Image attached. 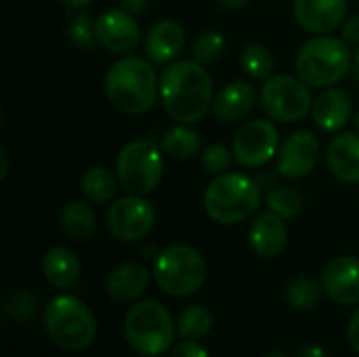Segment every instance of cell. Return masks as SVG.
Wrapping results in <instances>:
<instances>
[{
  "label": "cell",
  "instance_id": "cell-23",
  "mask_svg": "<svg viewBox=\"0 0 359 357\" xmlns=\"http://www.w3.org/2000/svg\"><path fill=\"white\" fill-rule=\"evenodd\" d=\"M61 229L74 242H86L95 236L97 215L84 200H72L61 210Z\"/></svg>",
  "mask_w": 359,
  "mask_h": 357
},
{
  "label": "cell",
  "instance_id": "cell-38",
  "mask_svg": "<svg viewBox=\"0 0 359 357\" xmlns=\"http://www.w3.org/2000/svg\"><path fill=\"white\" fill-rule=\"evenodd\" d=\"M299 357H328V353H326L324 347H320V345H307V347L301 349Z\"/></svg>",
  "mask_w": 359,
  "mask_h": 357
},
{
  "label": "cell",
  "instance_id": "cell-12",
  "mask_svg": "<svg viewBox=\"0 0 359 357\" xmlns=\"http://www.w3.org/2000/svg\"><path fill=\"white\" fill-rule=\"evenodd\" d=\"M97 42L111 55H133L141 44V27L124 8H109L97 17Z\"/></svg>",
  "mask_w": 359,
  "mask_h": 357
},
{
  "label": "cell",
  "instance_id": "cell-17",
  "mask_svg": "<svg viewBox=\"0 0 359 357\" xmlns=\"http://www.w3.org/2000/svg\"><path fill=\"white\" fill-rule=\"evenodd\" d=\"M248 242L250 248L263 257V259H273L278 257L286 244H288V227H286V219H282L276 213H265L261 217H257L250 225L248 231Z\"/></svg>",
  "mask_w": 359,
  "mask_h": 357
},
{
  "label": "cell",
  "instance_id": "cell-30",
  "mask_svg": "<svg viewBox=\"0 0 359 357\" xmlns=\"http://www.w3.org/2000/svg\"><path fill=\"white\" fill-rule=\"evenodd\" d=\"M67 38L78 48H90L97 42V19L90 13H78L67 23Z\"/></svg>",
  "mask_w": 359,
  "mask_h": 357
},
{
  "label": "cell",
  "instance_id": "cell-20",
  "mask_svg": "<svg viewBox=\"0 0 359 357\" xmlns=\"http://www.w3.org/2000/svg\"><path fill=\"white\" fill-rule=\"evenodd\" d=\"M313 122L324 133H339L351 120V99L341 88H324L313 101Z\"/></svg>",
  "mask_w": 359,
  "mask_h": 357
},
{
  "label": "cell",
  "instance_id": "cell-13",
  "mask_svg": "<svg viewBox=\"0 0 359 357\" xmlns=\"http://www.w3.org/2000/svg\"><path fill=\"white\" fill-rule=\"evenodd\" d=\"M320 160V141L309 130H297L286 137L278 151V173L286 179H303L316 170Z\"/></svg>",
  "mask_w": 359,
  "mask_h": 357
},
{
  "label": "cell",
  "instance_id": "cell-8",
  "mask_svg": "<svg viewBox=\"0 0 359 357\" xmlns=\"http://www.w3.org/2000/svg\"><path fill=\"white\" fill-rule=\"evenodd\" d=\"M164 175V151L151 139L126 143L116 156V177L130 196L151 194Z\"/></svg>",
  "mask_w": 359,
  "mask_h": 357
},
{
  "label": "cell",
  "instance_id": "cell-29",
  "mask_svg": "<svg viewBox=\"0 0 359 357\" xmlns=\"http://www.w3.org/2000/svg\"><path fill=\"white\" fill-rule=\"evenodd\" d=\"M267 206L282 219H294L303 210V196L292 187H273L267 194Z\"/></svg>",
  "mask_w": 359,
  "mask_h": 357
},
{
  "label": "cell",
  "instance_id": "cell-26",
  "mask_svg": "<svg viewBox=\"0 0 359 357\" xmlns=\"http://www.w3.org/2000/svg\"><path fill=\"white\" fill-rule=\"evenodd\" d=\"M324 288L322 284H318L313 278L309 276H301V278H294L288 286H286V301L292 309H299V311H309L313 309L318 303H320V297H322Z\"/></svg>",
  "mask_w": 359,
  "mask_h": 357
},
{
  "label": "cell",
  "instance_id": "cell-44",
  "mask_svg": "<svg viewBox=\"0 0 359 357\" xmlns=\"http://www.w3.org/2000/svg\"><path fill=\"white\" fill-rule=\"evenodd\" d=\"M355 128H358V133H359V112L355 114Z\"/></svg>",
  "mask_w": 359,
  "mask_h": 357
},
{
  "label": "cell",
  "instance_id": "cell-24",
  "mask_svg": "<svg viewBox=\"0 0 359 357\" xmlns=\"http://www.w3.org/2000/svg\"><path fill=\"white\" fill-rule=\"evenodd\" d=\"M118 177L107 170L105 166H93L84 173L82 181H80V189L84 194V198L88 202L95 204H107L114 200L116 191H118Z\"/></svg>",
  "mask_w": 359,
  "mask_h": 357
},
{
  "label": "cell",
  "instance_id": "cell-42",
  "mask_svg": "<svg viewBox=\"0 0 359 357\" xmlns=\"http://www.w3.org/2000/svg\"><path fill=\"white\" fill-rule=\"evenodd\" d=\"M267 357H288V356H284L282 351H271V353H269Z\"/></svg>",
  "mask_w": 359,
  "mask_h": 357
},
{
  "label": "cell",
  "instance_id": "cell-15",
  "mask_svg": "<svg viewBox=\"0 0 359 357\" xmlns=\"http://www.w3.org/2000/svg\"><path fill=\"white\" fill-rule=\"evenodd\" d=\"M322 288L328 299L339 305L359 303V259L358 257H337L322 271Z\"/></svg>",
  "mask_w": 359,
  "mask_h": 357
},
{
  "label": "cell",
  "instance_id": "cell-21",
  "mask_svg": "<svg viewBox=\"0 0 359 357\" xmlns=\"http://www.w3.org/2000/svg\"><path fill=\"white\" fill-rule=\"evenodd\" d=\"M255 107V90L248 82L236 80L225 84L212 101V112L223 122H236L246 118Z\"/></svg>",
  "mask_w": 359,
  "mask_h": 357
},
{
  "label": "cell",
  "instance_id": "cell-27",
  "mask_svg": "<svg viewBox=\"0 0 359 357\" xmlns=\"http://www.w3.org/2000/svg\"><path fill=\"white\" fill-rule=\"evenodd\" d=\"M212 314L202 307V305H191L187 309H183V314L179 316L177 322V335L181 339H191V341H200L204 339L210 328H212Z\"/></svg>",
  "mask_w": 359,
  "mask_h": 357
},
{
  "label": "cell",
  "instance_id": "cell-19",
  "mask_svg": "<svg viewBox=\"0 0 359 357\" xmlns=\"http://www.w3.org/2000/svg\"><path fill=\"white\" fill-rule=\"evenodd\" d=\"M326 164L332 177L343 183H359V135L341 133L326 149Z\"/></svg>",
  "mask_w": 359,
  "mask_h": 357
},
{
  "label": "cell",
  "instance_id": "cell-41",
  "mask_svg": "<svg viewBox=\"0 0 359 357\" xmlns=\"http://www.w3.org/2000/svg\"><path fill=\"white\" fill-rule=\"evenodd\" d=\"M61 4H65V6H69V8H82L84 4H88L90 0H59Z\"/></svg>",
  "mask_w": 359,
  "mask_h": 357
},
{
  "label": "cell",
  "instance_id": "cell-31",
  "mask_svg": "<svg viewBox=\"0 0 359 357\" xmlns=\"http://www.w3.org/2000/svg\"><path fill=\"white\" fill-rule=\"evenodd\" d=\"M194 59L202 65H210L221 59L225 53V38L221 32H204L196 38L194 42Z\"/></svg>",
  "mask_w": 359,
  "mask_h": 357
},
{
  "label": "cell",
  "instance_id": "cell-40",
  "mask_svg": "<svg viewBox=\"0 0 359 357\" xmlns=\"http://www.w3.org/2000/svg\"><path fill=\"white\" fill-rule=\"evenodd\" d=\"M0 160H2V166H0V179H6V175H8V154L2 149L0 151Z\"/></svg>",
  "mask_w": 359,
  "mask_h": 357
},
{
  "label": "cell",
  "instance_id": "cell-22",
  "mask_svg": "<svg viewBox=\"0 0 359 357\" xmlns=\"http://www.w3.org/2000/svg\"><path fill=\"white\" fill-rule=\"evenodd\" d=\"M42 274L46 282L57 288V290H67L72 288L78 278H80V261L78 257L65 248V246H55L44 255L42 261Z\"/></svg>",
  "mask_w": 359,
  "mask_h": 357
},
{
  "label": "cell",
  "instance_id": "cell-3",
  "mask_svg": "<svg viewBox=\"0 0 359 357\" xmlns=\"http://www.w3.org/2000/svg\"><path fill=\"white\" fill-rule=\"evenodd\" d=\"M261 187L242 173H223L204 191L206 215L221 225H236L250 219L261 206Z\"/></svg>",
  "mask_w": 359,
  "mask_h": 357
},
{
  "label": "cell",
  "instance_id": "cell-4",
  "mask_svg": "<svg viewBox=\"0 0 359 357\" xmlns=\"http://www.w3.org/2000/svg\"><path fill=\"white\" fill-rule=\"evenodd\" d=\"M351 44L337 36H316L297 53V74L313 88H330L343 80L351 67Z\"/></svg>",
  "mask_w": 359,
  "mask_h": 357
},
{
  "label": "cell",
  "instance_id": "cell-10",
  "mask_svg": "<svg viewBox=\"0 0 359 357\" xmlns=\"http://www.w3.org/2000/svg\"><path fill=\"white\" fill-rule=\"evenodd\" d=\"M107 231L120 242H137L149 236L156 225V210L145 196L118 198L109 204L105 215Z\"/></svg>",
  "mask_w": 359,
  "mask_h": 357
},
{
  "label": "cell",
  "instance_id": "cell-16",
  "mask_svg": "<svg viewBox=\"0 0 359 357\" xmlns=\"http://www.w3.org/2000/svg\"><path fill=\"white\" fill-rule=\"evenodd\" d=\"M185 48V27L175 19L156 21L145 36V53L151 63H172Z\"/></svg>",
  "mask_w": 359,
  "mask_h": 357
},
{
  "label": "cell",
  "instance_id": "cell-6",
  "mask_svg": "<svg viewBox=\"0 0 359 357\" xmlns=\"http://www.w3.org/2000/svg\"><path fill=\"white\" fill-rule=\"evenodd\" d=\"M128 345L145 357H158L172 347L177 326L168 309L154 299L137 301L124 318Z\"/></svg>",
  "mask_w": 359,
  "mask_h": 357
},
{
  "label": "cell",
  "instance_id": "cell-34",
  "mask_svg": "<svg viewBox=\"0 0 359 357\" xmlns=\"http://www.w3.org/2000/svg\"><path fill=\"white\" fill-rule=\"evenodd\" d=\"M170 357H210L208 351L198 343V341H191V339H183L179 345L172 347Z\"/></svg>",
  "mask_w": 359,
  "mask_h": 357
},
{
  "label": "cell",
  "instance_id": "cell-28",
  "mask_svg": "<svg viewBox=\"0 0 359 357\" xmlns=\"http://www.w3.org/2000/svg\"><path fill=\"white\" fill-rule=\"evenodd\" d=\"M240 67L248 78L265 82L273 74V55L263 44H248L240 55Z\"/></svg>",
  "mask_w": 359,
  "mask_h": 357
},
{
  "label": "cell",
  "instance_id": "cell-5",
  "mask_svg": "<svg viewBox=\"0 0 359 357\" xmlns=\"http://www.w3.org/2000/svg\"><path fill=\"white\" fill-rule=\"evenodd\" d=\"M44 330L50 341L67 351H84L97 337V322L90 309L72 295H59L44 307Z\"/></svg>",
  "mask_w": 359,
  "mask_h": 357
},
{
  "label": "cell",
  "instance_id": "cell-37",
  "mask_svg": "<svg viewBox=\"0 0 359 357\" xmlns=\"http://www.w3.org/2000/svg\"><path fill=\"white\" fill-rule=\"evenodd\" d=\"M147 6V0H120V8L128 11L130 15H141Z\"/></svg>",
  "mask_w": 359,
  "mask_h": 357
},
{
  "label": "cell",
  "instance_id": "cell-32",
  "mask_svg": "<svg viewBox=\"0 0 359 357\" xmlns=\"http://www.w3.org/2000/svg\"><path fill=\"white\" fill-rule=\"evenodd\" d=\"M4 311L15 322H25L36 314V299L25 288H15L4 299Z\"/></svg>",
  "mask_w": 359,
  "mask_h": 357
},
{
  "label": "cell",
  "instance_id": "cell-14",
  "mask_svg": "<svg viewBox=\"0 0 359 357\" xmlns=\"http://www.w3.org/2000/svg\"><path fill=\"white\" fill-rule=\"evenodd\" d=\"M347 0H294L292 13L297 23L316 36L332 34L347 19Z\"/></svg>",
  "mask_w": 359,
  "mask_h": 357
},
{
  "label": "cell",
  "instance_id": "cell-35",
  "mask_svg": "<svg viewBox=\"0 0 359 357\" xmlns=\"http://www.w3.org/2000/svg\"><path fill=\"white\" fill-rule=\"evenodd\" d=\"M343 40L347 44L359 46V15H351L343 23Z\"/></svg>",
  "mask_w": 359,
  "mask_h": 357
},
{
  "label": "cell",
  "instance_id": "cell-36",
  "mask_svg": "<svg viewBox=\"0 0 359 357\" xmlns=\"http://www.w3.org/2000/svg\"><path fill=\"white\" fill-rule=\"evenodd\" d=\"M347 339L351 343V347L359 353V309L351 316L349 326H347Z\"/></svg>",
  "mask_w": 359,
  "mask_h": 357
},
{
  "label": "cell",
  "instance_id": "cell-33",
  "mask_svg": "<svg viewBox=\"0 0 359 357\" xmlns=\"http://www.w3.org/2000/svg\"><path fill=\"white\" fill-rule=\"evenodd\" d=\"M233 151L221 143H215V145H208L204 151H202V166L212 173V175H223L231 168V162H233Z\"/></svg>",
  "mask_w": 359,
  "mask_h": 357
},
{
  "label": "cell",
  "instance_id": "cell-39",
  "mask_svg": "<svg viewBox=\"0 0 359 357\" xmlns=\"http://www.w3.org/2000/svg\"><path fill=\"white\" fill-rule=\"evenodd\" d=\"M250 0H219V4L225 8V11H240L244 6H248Z\"/></svg>",
  "mask_w": 359,
  "mask_h": 357
},
{
  "label": "cell",
  "instance_id": "cell-18",
  "mask_svg": "<svg viewBox=\"0 0 359 357\" xmlns=\"http://www.w3.org/2000/svg\"><path fill=\"white\" fill-rule=\"evenodd\" d=\"M149 286V271L141 263H122L105 280V290L116 303H137Z\"/></svg>",
  "mask_w": 359,
  "mask_h": 357
},
{
  "label": "cell",
  "instance_id": "cell-9",
  "mask_svg": "<svg viewBox=\"0 0 359 357\" xmlns=\"http://www.w3.org/2000/svg\"><path fill=\"white\" fill-rule=\"evenodd\" d=\"M259 97L263 112L271 120L286 124L303 120L313 109L309 84L288 74L267 78L261 86Z\"/></svg>",
  "mask_w": 359,
  "mask_h": 357
},
{
  "label": "cell",
  "instance_id": "cell-25",
  "mask_svg": "<svg viewBox=\"0 0 359 357\" xmlns=\"http://www.w3.org/2000/svg\"><path fill=\"white\" fill-rule=\"evenodd\" d=\"M162 151L172 160H191L200 151V135L189 124H179L162 137Z\"/></svg>",
  "mask_w": 359,
  "mask_h": 357
},
{
  "label": "cell",
  "instance_id": "cell-11",
  "mask_svg": "<svg viewBox=\"0 0 359 357\" xmlns=\"http://www.w3.org/2000/svg\"><path fill=\"white\" fill-rule=\"evenodd\" d=\"M233 158L244 168H261L280 151V133L271 120H250L242 124L231 143Z\"/></svg>",
  "mask_w": 359,
  "mask_h": 357
},
{
  "label": "cell",
  "instance_id": "cell-7",
  "mask_svg": "<svg viewBox=\"0 0 359 357\" xmlns=\"http://www.w3.org/2000/svg\"><path fill=\"white\" fill-rule=\"evenodd\" d=\"M154 280L162 292L175 299L196 295L206 282V261L194 246H166L154 259Z\"/></svg>",
  "mask_w": 359,
  "mask_h": 357
},
{
  "label": "cell",
  "instance_id": "cell-2",
  "mask_svg": "<svg viewBox=\"0 0 359 357\" xmlns=\"http://www.w3.org/2000/svg\"><path fill=\"white\" fill-rule=\"evenodd\" d=\"M105 95L122 114L141 116L149 112L160 95V80L151 61L135 55L120 57L105 74Z\"/></svg>",
  "mask_w": 359,
  "mask_h": 357
},
{
  "label": "cell",
  "instance_id": "cell-43",
  "mask_svg": "<svg viewBox=\"0 0 359 357\" xmlns=\"http://www.w3.org/2000/svg\"><path fill=\"white\" fill-rule=\"evenodd\" d=\"M353 61H355V65L359 67V46L355 48V53H353Z\"/></svg>",
  "mask_w": 359,
  "mask_h": 357
},
{
  "label": "cell",
  "instance_id": "cell-1",
  "mask_svg": "<svg viewBox=\"0 0 359 357\" xmlns=\"http://www.w3.org/2000/svg\"><path fill=\"white\" fill-rule=\"evenodd\" d=\"M160 99L172 120L196 124L212 107V78L196 59L172 61L160 76Z\"/></svg>",
  "mask_w": 359,
  "mask_h": 357
}]
</instances>
